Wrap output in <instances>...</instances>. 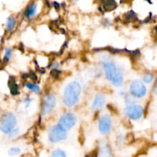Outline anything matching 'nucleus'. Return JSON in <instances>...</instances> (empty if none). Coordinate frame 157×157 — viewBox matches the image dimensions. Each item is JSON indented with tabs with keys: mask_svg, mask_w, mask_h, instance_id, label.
Wrapping results in <instances>:
<instances>
[{
	"mask_svg": "<svg viewBox=\"0 0 157 157\" xmlns=\"http://www.w3.org/2000/svg\"><path fill=\"white\" fill-rule=\"evenodd\" d=\"M81 85L78 81H74L65 87L63 94V101L67 107H73L79 101L81 94Z\"/></svg>",
	"mask_w": 157,
	"mask_h": 157,
	"instance_id": "1",
	"label": "nucleus"
},
{
	"mask_svg": "<svg viewBox=\"0 0 157 157\" xmlns=\"http://www.w3.org/2000/svg\"><path fill=\"white\" fill-rule=\"evenodd\" d=\"M67 131L61 124H57L49 130L48 139L52 144L61 142L67 138Z\"/></svg>",
	"mask_w": 157,
	"mask_h": 157,
	"instance_id": "2",
	"label": "nucleus"
},
{
	"mask_svg": "<svg viewBox=\"0 0 157 157\" xmlns=\"http://www.w3.org/2000/svg\"><path fill=\"white\" fill-rule=\"evenodd\" d=\"M17 124L16 117L12 113H7L3 115L0 122V129L1 131L5 134L9 135L12 130L15 128Z\"/></svg>",
	"mask_w": 157,
	"mask_h": 157,
	"instance_id": "3",
	"label": "nucleus"
},
{
	"mask_svg": "<svg viewBox=\"0 0 157 157\" xmlns=\"http://www.w3.org/2000/svg\"><path fill=\"white\" fill-rule=\"evenodd\" d=\"M129 91L132 97L137 99H141L147 95V89L142 81L133 80L130 84Z\"/></svg>",
	"mask_w": 157,
	"mask_h": 157,
	"instance_id": "4",
	"label": "nucleus"
},
{
	"mask_svg": "<svg viewBox=\"0 0 157 157\" xmlns=\"http://www.w3.org/2000/svg\"><path fill=\"white\" fill-rule=\"evenodd\" d=\"M56 105V98L52 94H46L41 100V113L42 116L49 114Z\"/></svg>",
	"mask_w": 157,
	"mask_h": 157,
	"instance_id": "5",
	"label": "nucleus"
},
{
	"mask_svg": "<svg viewBox=\"0 0 157 157\" xmlns=\"http://www.w3.org/2000/svg\"><path fill=\"white\" fill-rule=\"evenodd\" d=\"M101 64H102L103 68H104L106 78L112 82L119 67H117L116 64L108 58H104L101 60Z\"/></svg>",
	"mask_w": 157,
	"mask_h": 157,
	"instance_id": "6",
	"label": "nucleus"
},
{
	"mask_svg": "<svg viewBox=\"0 0 157 157\" xmlns=\"http://www.w3.org/2000/svg\"><path fill=\"white\" fill-rule=\"evenodd\" d=\"M144 110L141 105L133 104L131 106H127L125 109V114L129 119L133 121H139L144 116Z\"/></svg>",
	"mask_w": 157,
	"mask_h": 157,
	"instance_id": "7",
	"label": "nucleus"
},
{
	"mask_svg": "<svg viewBox=\"0 0 157 157\" xmlns=\"http://www.w3.org/2000/svg\"><path fill=\"white\" fill-rule=\"evenodd\" d=\"M112 127V121L110 115L104 114L101 117L98 123V129L102 135H107L110 133Z\"/></svg>",
	"mask_w": 157,
	"mask_h": 157,
	"instance_id": "8",
	"label": "nucleus"
},
{
	"mask_svg": "<svg viewBox=\"0 0 157 157\" xmlns=\"http://www.w3.org/2000/svg\"><path fill=\"white\" fill-rule=\"evenodd\" d=\"M77 118L72 113H65L60 117L58 124H61L66 130H69L75 126Z\"/></svg>",
	"mask_w": 157,
	"mask_h": 157,
	"instance_id": "9",
	"label": "nucleus"
},
{
	"mask_svg": "<svg viewBox=\"0 0 157 157\" xmlns=\"http://www.w3.org/2000/svg\"><path fill=\"white\" fill-rule=\"evenodd\" d=\"M106 98L104 94H98L96 97L94 99L93 103H92L91 108L93 110H99L104 107V104H105Z\"/></svg>",
	"mask_w": 157,
	"mask_h": 157,
	"instance_id": "10",
	"label": "nucleus"
},
{
	"mask_svg": "<svg viewBox=\"0 0 157 157\" xmlns=\"http://www.w3.org/2000/svg\"><path fill=\"white\" fill-rule=\"evenodd\" d=\"M99 154L101 157H113L111 147L106 141L103 142L99 147Z\"/></svg>",
	"mask_w": 157,
	"mask_h": 157,
	"instance_id": "11",
	"label": "nucleus"
},
{
	"mask_svg": "<svg viewBox=\"0 0 157 157\" xmlns=\"http://www.w3.org/2000/svg\"><path fill=\"white\" fill-rule=\"evenodd\" d=\"M37 7H38V4L36 2H32L28 6L25 11V15L28 19H32L33 17H35V14H36Z\"/></svg>",
	"mask_w": 157,
	"mask_h": 157,
	"instance_id": "12",
	"label": "nucleus"
},
{
	"mask_svg": "<svg viewBox=\"0 0 157 157\" xmlns=\"http://www.w3.org/2000/svg\"><path fill=\"white\" fill-rule=\"evenodd\" d=\"M9 87L10 89V92L13 96H16L19 94L18 90V85L15 81V79L14 77L10 76L9 78Z\"/></svg>",
	"mask_w": 157,
	"mask_h": 157,
	"instance_id": "13",
	"label": "nucleus"
},
{
	"mask_svg": "<svg viewBox=\"0 0 157 157\" xmlns=\"http://www.w3.org/2000/svg\"><path fill=\"white\" fill-rule=\"evenodd\" d=\"M123 82H124V74L121 69H118L116 75H115L114 78L112 81V84L115 87H120L122 85Z\"/></svg>",
	"mask_w": 157,
	"mask_h": 157,
	"instance_id": "14",
	"label": "nucleus"
},
{
	"mask_svg": "<svg viewBox=\"0 0 157 157\" xmlns=\"http://www.w3.org/2000/svg\"><path fill=\"white\" fill-rule=\"evenodd\" d=\"M102 8L104 12H110L117 7V4L115 1H107L104 2L102 4Z\"/></svg>",
	"mask_w": 157,
	"mask_h": 157,
	"instance_id": "15",
	"label": "nucleus"
},
{
	"mask_svg": "<svg viewBox=\"0 0 157 157\" xmlns=\"http://www.w3.org/2000/svg\"><path fill=\"white\" fill-rule=\"evenodd\" d=\"M15 25H16V19L14 16H9L7 18L6 22V29L8 32H11L15 29Z\"/></svg>",
	"mask_w": 157,
	"mask_h": 157,
	"instance_id": "16",
	"label": "nucleus"
},
{
	"mask_svg": "<svg viewBox=\"0 0 157 157\" xmlns=\"http://www.w3.org/2000/svg\"><path fill=\"white\" fill-rule=\"evenodd\" d=\"M25 87L27 89H29V90L33 91L34 93L35 94H39L40 92H41V88H40L39 86L37 85V84H33V83H30V82L26 83V84H25Z\"/></svg>",
	"mask_w": 157,
	"mask_h": 157,
	"instance_id": "17",
	"label": "nucleus"
},
{
	"mask_svg": "<svg viewBox=\"0 0 157 157\" xmlns=\"http://www.w3.org/2000/svg\"><path fill=\"white\" fill-rule=\"evenodd\" d=\"M50 157H67V153L61 149H55L52 150L50 154Z\"/></svg>",
	"mask_w": 157,
	"mask_h": 157,
	"instance_id": "18",
	"label": "nucleus"
},
{
	"mask_svg": "<svg viewBox=\"0 0 157 157\" xmlns=\"http://www.w3.org/2000/svg\"><path fill=\"white\" fill-rule=\"evenodd\" d=\"M21 149L19 147H11L9 150H8V155L9 156H19L20 153H21Z\"/></svg>",
	"mask_w": 157,
	"mask_h": 157,
	"instance_id": "19",
	"label": "nucleus"
},
{
	"mask_svg": "<svg viewBox=\"0 0 157 157\" xmlns=\"http://www.w3.org/2000/svg\"><path fill=\"white\" fill-rule=\"evenodd\" d=\"M12 55V50L10 48H6V50H5V55L3 57V62L4 63H8L10 60L11 57Z\"/></svg>",
	"mask_w": 157,
	"mask_h": 157,
	"instance_id": "20",
	"label": "nucleus"
},
{
	"mask_svg": "<svg viewBox=\"0 0 157 157\" xmlns=\"http://www.w3.org/2000/svg\"><path fill=\"white\" fill-rule=\"evenodd\" d=\"M154 79V76L152 73H146L144 74V76H143V82L146 83V84H150L152 81Z\"/></svg>",
	"mask_w": 157,
	"mask_h": 157,
	"instance_id": "21",
	"label": "nucleus"
},
{
	"mask_svg": "<svg viewBox=\"0 0 157 157\" xmlns=\"http://www.w3.org/2000/svg\"><path fill=\"white\" fill-rule=\"evenodd\" d=\"M124 18L127 21H131V20H134L136 18V14L135 13L134 11L131 10L130 12H127V13L124 15Z\"/></svg>",
	"mask_w": 157,
	"mask_h": 157,
	"instance_id": "22",
	"label": "nucleus"
},
{
	"mask_svg": "<svg viewBox=\"0 0 157 157\" xmlns=\"http://www.w3.org/2000/svg\"><path fill=\"white\" fill-rule=\"evenodd\" d=\"M135 98L133 97L130 96V95H126L125 96V102L126 104H127V106H131L133 105V104H135Z\"/></svg>",
	"mask_w": 157,
	"mask_h": 157,
	"instance_id": "23",
	"label": "nucleus"
},
{
	"mask_svg": "<svg viewBox=\"0 0 157 157\" xmlns=\"http://www.w3.org/2000/svg\"><path fill=\"white\" fill-rule=\"evenodd\" d=\"M61 73H62V72H61V71L58 70V68H54L51 71L50 74H51V76L53 77L55 79H58V78L61 76Z\"/></svg>",
	"mask_w": 157,
	"mask_h": 157,
	"instance_id": "24",
	"label": "nucleus"
},
{
	"mask_svg": "<svg viewBox=\"0 0 157 157\" xmlns=\"http://www.w3.org/2000/svg\"><path fill=\"white\" fill-rule=\"evenodd\" d=\"M19 133H20L19 128L15 127L13 130H12V131L10 132V133L8 135V136H9V138H10V139H13V138L16 137V136L19 134Z\"/></svg>",
	"mask_w": 157,
	"mask_h": 157,
	"instance_id": "25",
	"label": "nucleus"
},
{
	"mask_svg": "<svg viewBox=\"0 0 157 157\" xmlns=\"http://www.w3.org/2000/svg\"><path fill=\"white\" fill-rule=\"evenodd\" d=\"M32 99H31V98H25V99L23 101V104H24V106L25 107H29V105L31 104V103H32Z\"/></svg>",
	"mask_w": 157,
	"mask_h": 157,
	"instance_id": "26",
	"label": "nucleus"
},
{
	"mask_svg": "<svg viewBox=\"0 0 157 157\" xmlns=\"http://www.w3.org/2000/svg\"><path fill=\"white\" fill-rule=\"evenodd\" d=\"M155 31H156V35H157V26H156V27H155Z\"/></svg>",
	"mask_w": 157,
	"mask_h": 157,
	"instance_id": "27",
	"label": "nucleus"
}]
</instances>
